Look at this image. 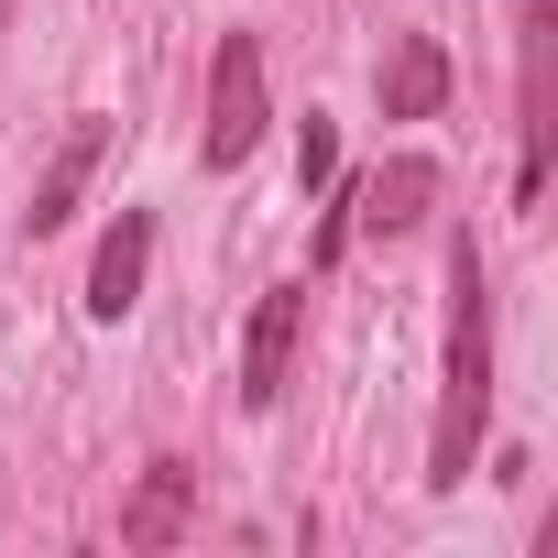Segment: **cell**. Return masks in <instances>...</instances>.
<instances>
[{
  "instance_id": "1",
  "label": "cell",
  "mask_w": 558,
  "mask_h": 558,
  "mask_svg": "<svg viewBox=\"0 0 558 558\" xmlns=\"http://www.w3.org/2000/svg\"><path fill=\"white\" fill-rule=\"evenodd\" d=\"M493 427V286H482V252H449V384H438V438H427V482L460 493Z\"/></svg>"
},
{
  "instance_id": "2",
  "label": "cell",
  "mask_w": 558,
  "mask_h": 558,
  "mask_svg": "<svg viewBox=\"0 0 558 558\" xmlns=\"http://www.w3.org/2000/svg\"><path fill=\"white\" fill-rule=\"evenodd\" d=\"M274 132V99H263V45L252 34H219V56H208V132H197V165L208 175H230V165H252V143Z\"/></svg>"
},
{
  "instance_id": "3",
  "label": "cell",
  "mask_w": 558,
  "mask_h": 558,
  "mask_svg": "<svg viewBox=\"0 0 558 558\" xmlns=\"http://www.w3.org/2000/svg\"><path fill=\"white\" fill-rule=\"evenodd\" d=\"M296 329H307V286H274V296L252 307V329H241V405H252V416H274V405H286Z\"/></svg>"
},
{
  "instance_id": "4",
  "label": "cell",
  "mask_w": 558,
  "mask_h": 558,
  "mask_svg": "<svg viewBox=\"0 0 558 558\" xmlns=\"http://www.w3.org/2000/svg\"><path fill=\"white\" fill-rule=\"evenodd\" d=\"M340 208H351V230H416V219L438 208V165H427V154H395V165H373Z\"/></svg>"
},
{
  "instance_id": "5",
  "label": "cell",
  "mask_w": 558,
  "mask_h": 558,
  "mask_svg": "<svg viewBox=\"0 0 558 558\" xmlns=\"http://www.w3.org/2000/svg\"><path fill=\"white\" fill-rule=\"evenodd\" d=\"M143 274H154V219L121 208L110 241H99V263H88V318H132L143 307Z\"/></svg>"
},
{
  "instance_id": "6",
  "label": "cell",
  "mask_w": 558,
  "mask_h": 558,
  "mask_svg": "<svg viewBox=\"0 0 558 558\" xmlns=\"http://www.w3.org/2000/svg\"><path fill=\"white\" fill-rule=\"evenodd\" d=\"M99 154H110V121L88 110V121L56 143V165L34 175V208H23V219H34V230H66V219H77V197H88V175H99Z\"/></svg>"
},
{
  "instance_id": "7",
  "label": "cell",
  "mask_w": 558,
  "mask_h": 558,
  "mask_svg": "<svg viewBox=\"0 0 558 558\" xmlns=\"http://www.w3.org/2000/svg\"><path fill=\"white\" fill-rule=\"evenodd\" d=\"M186 514H197V471H186V460H154L143 493L121 504V547H175Z\"/></svg>"
},
{
  "instance_id": "8",
  "label": "cell",
  "mask_w": 558,
  "mask_h": 558,
  "mask_svg": "<svg viewBox=\"0 0 558 558\" xmlns=\"http://www.w3.org/2000/svg\"><path fill=\"white\" fill-rule=\"evenodd\" d=\"M449 99V56H438V34H395V56H384V121H427Z\"/></svg>"
},
{
  "instance_id": "9",
  "label": "cell",
  "mask_w": 558,
  "mask_h": 558,
  "mask_svg": "<svg viewBox=\"0 0 558 558\" xmlns=\"http://www.w3.org/2000/svg\"><path fill=\"white\" fill-rule=\"evenodd\" d=\"M296 175H307L318 197L340 186V143H329V121H296Z\"/></svg>"
}]
</instances>
